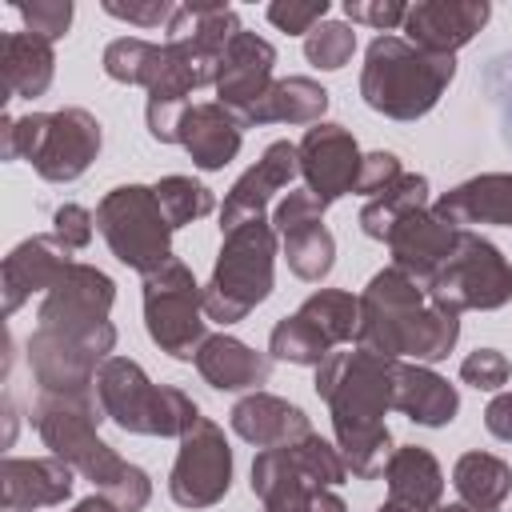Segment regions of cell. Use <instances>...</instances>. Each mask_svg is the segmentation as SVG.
<instances>
[{"instance_id": "6da1fadb", "label": "cell", "mask_w": 512, "mask_h": 512, "mask_svg": "<svg viewBox=\"0 0 512 512\" xmlns=\"http://www.w3.org/2000/svg\"><path fill=\"white\" fill-rule=\"evenodd\" d=\"M392 368L396 360L352 348V352H332L312 380L316 396L332 412L336 448L356 480H376L396 452L392 432L384 424L392 408Z\"/></svg>"}, {"instance_id": "7a4b0ae2", "label": "cell", "mask_w": 512, "mask_h": 512, "mask_svg": "<svg viewBox=\"0 0 512 512\" xmlns=\"http://www.w3.org/2000/svg\"><path fill=\"white\" fill-rule=\"evenodd\" d=\"M460 340V312L436 304L420 280L400 268H380L360 292L356 348L384 360L436 364Z\"/></svg>"}, {"instance_id": "3957f363", "label": "cell", "mask_w": 512, "mask_h": 512, "mask_svg": "<svg viewBox=\"0 0 512 512\" xmlns=\"http://www.w3.org/2000/svg\"><path fill=\"white\" fill-rule=\"evenodd\" d=\"M104 420L100 400H76V396H36L32 424L40 440L52 448V456L68 460L84 480H92L96 492H104L120 512H144L152 500V480L144 468L116 456L112 444L96 436V424Z\"/></svg>"}, {"instance_id": "277c9868", "label": "cell", "mask_w": 512, "mask_h": 512, "mask_svg": "<svg viewBox=\"0 0 512 512\" xmlns=\"http://www.w3.org/2000/svg\"><path fill=\"white\" fill-rule=\"evenodd\" d=\"M456 76V56H432L400 36H376L364 52L360 96L388 120H420Z\"/></svg>"}, {"instance_id": "5b68a950", "label": "cell", "mask_w": 512, "mask_h": 512, "mask_svg": "<svg viewBox=\"0 0 512 512\" xmlns=\"http://www.w3.org/2000/svg\"><path fill=\"white\" fill-rule=\"evenodd\" d=\"M100 120L88 108L28 112L20 120L4 116L0 152L4 160H28L48 184H68L84 176L100 152Z\"/></svg>"}, {"instance_id": "8992f818", "label": "cell", "mask_w": 512, "mask_h": 512, "mask_svg": "<svg viewBox=\"0 0 512 512\" xmlns=\"http://www.w3.org/2000/svg\"><path fill=\"white\" fill-rule=\"evenodd\" d=\"M96 400L104 420L132 436H184L200 424L196 400L176 384H152L128 356H108L96 372Z\"/></svg>"}, {"instance_id": "52a82bcc", "label": "cell", "mask_w": 512, "mask_h": 512, "mask_svg": "<svg viewBox=\"0 0 512 512\" xmlns=\"http://www.w3.org/2000/svg\"><path fill=\"white\" fill-rule=\"evenodd\" d=\"M276 228L272 220H248L224 232L216 268L204 284V316L216 324L244 320L256 304L272 296V264H276Z\"/></svg>"}, {"instance_id": "ba28073f", "label": "cell", "mask_w": 512, "mask_h": 512, "mask_svg": "<svg viewBox=\"0 0 512 512\" xmlns=\"http://www.w3.org/2000/svg\"><path fill=\"white\" fill-rule=\"evenodd\" d=\"M96 228L108 240L112 256L140 276H152L172 260V224L156 192L144 184H120L104 192V200L96 204Z\"/></svg>"}, {"instance_id": "9c48e42d", "label": "cell", "mask_w": 512, "mask_h": 512, "mask_svg": "<svg viewBox=\"0 0 512 512\" xmlns=\"http://www.w3.org/2000/svg\"><path fill=\"white\" fill-rule=\"evenodd\" d=\"M112 300H116L112 276L100 272L96 264L72 260L64 268V276L44 292V304L36 312V328L92 344L104 356H112V348H116V328L108 320Z\"/></svg>"}, {"instance_id": "30bf717a", "label": "cell", "mask_w": 512, "mask_h": 512, "mask_svg": "<svg viewBox=\"0 0 512 512\" xmlns=\"http://www.w3.org/2000/svg\"><path fill=\"white\" fill-rule=\"evenodd\" d=\"M204 324V288L184 260L172 256L164 268L144 276V328L160 352L172 360H196L200 344L208 340Z\"/></svg>"}, {"instance_id": "8fae6325", "label": "cell", "mask_w": 512, "mask_h": 512, "mask_svg": "<svg viewBox=\"0 0 512 512\" xmlns=\"http://www.w3.org/2000/svg\"><path fill=\"white\" fill-rule=\"evenodd\" d=\"M428 296L452 312H492L512 300V264L472 228H460L456 248L428 280Z\"/></svg>"}, {"instance_id": "7c38bea8", "label": "cell", "mask_w": 512, "mask_h": 512, "mask_svg": "<svg viewBox=\"0 0 512 512\" xmlns=\"http://www.w3.org/2000/svg\"><path fill=\"white\" fill-rule=\"evenodd\" d=\"M356 328H360V296L344 288H320L272 328L268 356L320 368L336 344L356 340Z\"/></svg>"}, {"instance_id": "4fadbf2b", "label": "cell", "mask_w": 512, "mask_h": 512, "mask_svg": "<svg viewBox=\"0 0 512 512\" xmlns=\"http://www.w3.org/2000/svg\"><path fill=\"white\" fill-rule=\"evenodd\" d=\"M232 488V448L224 440V428L204 420L180 436L176 464L168 472V496L180 508H212Z\"/></svg>"}, {"instance_id": "5bb4252c", "label": "cell", "mask_w": 512, "mask_h": 512, "mask_svg": "<svg viewBox=\"0 0 512 512\" xmlns=\"http://www.w3.org/2000/svg\"><path fill=\"white\" fill-rule=\"evenodd\" d=\"M240 32V16L228 4H176L168 20V48L192 68V76L204 84H216L224 48Z\"/></svg>"}, {"instance_id": "9a60e30c", "label": "cell", "mask_w": 512, "mask_h": 512, "mask_svg": "<svg viewBox=\"0 0 512 512\" xmlns=\"http://www.w3.org/2000/svg\"><path fill=\"white\" fill-rule=\"evenodd\" d=\"M324 208L328 204H320L304 188V192H288L272 212V228L284 240V260L292 276L308 284H320L336 264V240L324 228Z\"/></svg>"}, {"instance_id": "2e32d148", "label": "cell", "mask_w": 512, "mask_h": 512, "mask_svg": "<svg viewBox=\"0 0 512 512\" xmlns=\"http://www.w3.org/2000/svg\"><path fill=\"white\" fill-rule=\"evenodd\" d=\"M296 148H300V176H304L308 192L320 204H332V200L356 192L364 152L356 148V140L344 124H324L320 120L304 132V140Z\"/></svg>"}, {"instance_id": "e0dca14e", "label": "cell", "mask_w": 512, "mask_h": 512, "mask_svg": "<svg viewBox=\"0 0 512 512\" xmlns=\"http://www.w3.org/2000/svg\"><path fill=\"white\" fill-rule=\"evenodd\" d=\"M296 176H300V148L288 144V140H272L260 152V160L228 188L224 208H220V236L240 228V224H248V220H260L268 200L280 188H288Z\"/></svg>"}, {"instance_id": "ac0fdd59", "label": "cell", "mask_w": 512, "mask_h": 512, "mask_svg": "<svg viewBox=\"0 0 512 512\" xmlns=\"http://www.w3.org/2000/svg\"><path fill=\"white\" fill-rule=\"evenodd\" d=\"M488 16H492L488 0H420L408 8L404 32L412 48L432 56H452L488 24Z\"/></svg>"}, {"instance_id": "d6986e66", "label": "cell", "mask_w": 512, "mask_h": 512, "mask_svg": "<svg viewBox=\"0 0 512 512\" xmlns=\"http://www.w3.org/2000/svg\"><path fill=\"white\" fill-rule=\"evenodd\" d=\"M76 468L60 456H4L0 460V504L4 512L56 508L72 496Z\"/></svg>"}, {"instance_id": "ffe728a7", "label": "cell", "mask_w": 512, "mask_h": 512, "mask_svg": "<svg viewBox=\"0 0 512 512\" xmlns=\"http://www.w3.org/2000/svg\"><path fill=\"white\" fill-rule=\"evenodd\" d=\"M72 264V252L48 232V236H28L20 240L8 256H4V268H0V292H4V312L16 316L32 292H48L64 268Z\"/></svg>"}, {"instance_id": "44dd1931", "label": "cell", "mask_w": 512, "mask_h": 512, "mask_svg": "<svg viewBox=\"0 0 512 512\" xmlns=\"http://www.w3.org/2000/svg\"><path fill=\"white\" fill-rule=\"evenodd\" d=\"M460 228L444 224L432 208H416L404 220H396V228L388 232V252H392V268L408 272L412 280H420L428 288V280L436 276V268L448 260V252L456 248Z\"/></svg>"}, {"instance_id": "7402d4cb", "label": "cell", "mask_w": 512, "mask_h": 512, "mask_svg": "<svg viewBox=\"0 0 512 512\" xmlns=\"http://www.w3.org/2000/svg\"><path fill=\"white\" fill-rule=\"evenodd\" d=\"M272 64H276V48L264 36L240 28L232 36V44L224 48V64H220V76H216L220 104L236 116L244 108H252L272 88Z\"/></svg>"}, {"instance_id": "603a6c76", "label": "cell", "mask_w": 512, "mask_h": 512, "mask_svg": "<svg viewBox=\"0 0 512 512\" xmlns=\"http://www.w3.org/2000/svg\"><path fill=\"white\" fill-rule=\"evenodd\" d=\"M240 140H244V124L220 100L188 104V112L180 116L176 144H184V152L200 172H220L228 160H236Z\"/></svg>"}, {"instance_id": "cb8c5ba5", "label": "cell", "mask_w": 512, "mask_h": 512, "mask_svg": "<svg viewBox=\"0 0 512 512\" xmlns=\"http://www.w3.org/2000/svg\"><path fill=\"white\" fill-rule=\"evenodd\" d=\"M392 408L404 412L412 424L444 428L460 412V392H456V384H448L428 364L396 360V368H392Z\"/></svg>"}, {"instance_id": "d4e9b609", "label": "cell", "mask_w": 512, "mask_h": 512, "mask_svg": "<svg viewBox=\"0 0 512 512\" xmlns=\"http://www.w3.org/2000/svg\"><path fill=\"white\" fill-rule=\"evenodd\" d=\"M320 484L296 460L292 444L260 448L252 460V496H260L264 512H312Z\"/></svg>"}, {"instance_id": "484cf974", "label": "cell", "mask_w": 512, "mask_h": 512, "mask_svg": "<svg viewBox=\"0 0 512 512\" xmlns=\"http://www.w3.org/2000/svg\"><path fill=\"white\" fill-rule=\"evenodd\" d=\"M228 420H232V432L256 448H284L312 432L304 408H296L272 392H248L244 400L232 404Z\"/></svg>"}, {"instance_id": "4316f807", "label": "cell", "mask_w": 512, "mask_h": 512, "mask_svg": "<svg viewBox=\"0 0 512 512\" xmlns=\"http://www.w3.org/2000/svg\"><path fill=\"white\" fill-rule=\"evenodd\" d=\"M432 212L452 224V228H468V224H500L512 228V172H484L472 176L464 184H456L452 192H444Z\"/></svg>"}, {"instance_id": "83f0119b", "label": "cell", "mask_w": 512, "mask_h": 512, "mask_svg": "<svg viewBox=\"0 0 512 512\" xmlns=\"http://www.w3.org/2000/svg\"><path fill=\"white\" fill-rule=\"evenodd\" d=\"M196 372L216 392H244V388L260 392V384H268V376H272V356L248 348L244 340H236L228 332H216V336H208L200 344Z\"/></svg>"}, {"instance_id": "f1b7e54d", "label": "cell", "mask_w": 512, "mask_h": 512, "mask_svg": "<svg viewBox=\"0 0 512 512\" xmlns=\"http://www.w3.org/2000/svg\"><path fill=\"white\" fill-rule=\"evenodd\" d=\"M328 112V88L316 84L312 76H284L272 80V88L244 108L236 120L244 128H260V124H320V116Z\"/></svg>"}, {"instance_id": "f546056e", "label": "cell", "mask_w": 512, "mask_h": 512, "mask_svg": "<svg viewBox=\"0 0 512 512\" xmlns=\"http://www.w3.org/2000/svg\"><path fill=\"white\" fill-rule=\"evenodd\" d=\"M56 72V52L48 40L32 32H4L0 40V76H4V100L24 96L36 100L48 92Z\"/></svg>"}, {"instance_id": "4dcf8cb0", "label": "cell", "mask_w": 512, "mask_h": 512, "mask_svg": "<svg viewBox=\"0 0 512 512\" xmlns=\"http://www.w3.org/2000/svg\"><path fill=\"white\" fill-rule=\"evenodd\" d=\"M384 480H388V500L420 508V512H436L440 508L444 472H440V464H436V456L428 448H420V444L396 448L388 468H384Z\"/></svg>"}, {"instance_id": "1f68e13d", "label": "cell", "mask_w": 512, "mask_h": 512, "mask_svg": "<svg viewBox=\"0 0 512 512\" xmlns=\"http://www.w3.org/2000/svg\"><path fill=\"white\" fill-rule=\"evenodd\" d=\"M452 484L464 504L500 508L512 496V468L492 452H464L452 468Z\"/></svg>"}, {"instance_id": "d6a6232c", "label": "cell", "mask_w": 512, "mask_h": 512, "mask_svg": "<svg viewBox=\"0 0 512 512\" xmlns=\"http://www.w3.org/2000/svg\"><path fill=\"white\" fill-rule=\"evenodd\" d=\"M428 208V176L420 172H404L392 188H384L380 196H372L360 208V228L372 240H388V232L396 228V220H404L408 212Z\"/></svg>"}, {"instance_id": "836d02e7", "label": "cell", "mask_w": 512, "mask_h": 512, "mask_svg": "<svg viewBox=\"0 0 512 512\" xmlns=\"http://www.w3.org/2000/svg\"><path fill=\"white\" fill-rule=\"evenodd\" d=\"M164 64H168V48L152 44V40H140V36H120L104 48V72L116 84H140L144 92L160 80Z\"/></svg>"}, {"instance_id": "e575fe53", "label": "cell", "mask_w": 512, "mask_h": 512, "mask_svg": "<svg viewBox=\"0 0 512 512\" xmlns=\"http://www.w3.org/2000/svg\"><path fill=\"white\" fill-rule=\"evenodd\" d=\"M152 192H156V200H160V208H164L172 228H184V224H192V220H200V216H208L216 208L212 188H204L192 176H164L160 184H152Z\"/></svg>"}, {"instance_id": "d590c367", "label": "cell", "mask_w": 512, "mask_h": 512, "mask_svg": "<svg viewBox=\"0 0 512 512\" xmlns=\"http://www.w3.org/2000/svg\"><path fill=\"white\" fill-rule=\"evenodd\" d=\"M352 52H356V32L344 20H324L304 36V60L324 72L344 68L352 60Z\"/></svg>"}, {"instance_id": "8d00e7d4", "label": "cell", "mask_w": 512, "mask_h": 512, "mask_svg": "<svg viewBox=\"0 0 512 512\" xmlns=\"http://www.w3.org/2000/svg\"><path fill=\"white\" fill-rule=\"evenodd\" d=\"M20 20H24V32L40 36V40H60L72 24V0H32V4H16Z\"/></svg>"}, {"instance_id": "74e56055", "label": "cell", "mask_w": 512, "mask_h": 512, "mask_svg": "<svg viewBox=\"0 0 512 512\" xmlns=\"http://www.w3.org/2000/svg\"><path fill=\"white\" fill-rule=\"evenodd\" d=\"M508 372H512V364H508V356L496 352V348H476V352H468L464 364H460V380L472 384V388H480V392L504 388V384H508Z\"/></svg>"}, {"instance_id": "f35d334b", "label": "cell", "mask_w": 512, "mask_h": 512, "mask_svg": "<svg viewBox=\"0 0 512 512\" xmlns=\"http://www.w3.org/2000/svg\"><path fill=\"white\" fill-rule=\"evenodd\" d=\"M324 16H328V0H276V4H268V20L288 36H300V32L308 36L316 24H324Z\"/></svg>"}, {"instance_id": "ab89813d", "label": "cell", "mask_w": 512, "mask_h": 512, "mask_svg": "<svg viewBox=\"0 0 512 512\" xmlns=\"http://www.w3.org/2000/svg\"><path fill=\"white\" fill-rule=\"evenodd\" d=\"M92 224H96V216H92L88 208H80V204H60L56 216H52V236H56L68 252H80V248L92 244Z\"/></svg>"}, {"instance_id": "60d3db41", "label": "cell", "mask_w": 512, "mask_h": 512, "mask_svg": "<svg viewBox=\"0 0 512 512\" xmlns=\"http://www.w3.org/2000/svg\"><path fill=\"white\" fill-rule=\"evenodd\" d=\"M344 16L352 24H372V28L388 32V28L404 24L408 4H400V0H344Z\"/></svg>"}, {"instance_id": "b9f144b4", "label": "cell", "mask_w": 512, "mask_h": 512, "mask_svg": "<svg viewBox=\"0 0 512 512\" xmlns=\"http://www.w3.org/2000/svg\"><path fill=\"white\" fill-rule=\"evenodd\" d=\"M400 176H404V172H400V160H396L392 152H368V156H364V164H360L356 192L372 200V196H380L384 188H392Z\"/></svg>"}, {"instance_id": "7bdbcfd3", "label": "cell", "mask_w": 512, "mask_h": 512, "mask_svg": "<svg viewBox=\"0 0 512 512\" xmlns=\"http://www.w3.org/2000/svg\"><path fill=\"white\" fill-rule=\"evenodd\" d=\"M108 16H116V20H128V24H140V28H168V20H172V12H176V4H168V0H148V4H120V0H104L100 4Z\"/></svg>"}, {"instance_id": "ee69618b", "label": "cell", "mask_w": 512, "mask_h": 512, "mask_svg": "<svg viewBox=\"0 0 512 512\" xmlns=\"http://www.w3.org/2000/svg\"><path fill=\"white\" fill-rule=\"evenodd\" d=\"M484 428H488L496 440H512V392L492 396V404L484 408Z\"/></svg>"}, {"instance_id": "f6af8a7d", "label": "cell", "mask_w": 512, "mask_h": 512, "mask_svg": "<svg viewBox=\"0 0 512 512\" xmlns=\"http://www.w3.org/2000/svg\"><path fill=\"white\" fill-rule=\"evenodd\" d=\"M312 512H348V504H344L332 488H320L316 500H312Z\"/></svg>"}, {"instance_id": "bcb514c9", "label": "cell", "mask_w": 512, "mask_h": 512, "mask_svg": "<svg viewBox=\"0 0 512 512\" xmlns=\"http://www.w3.org/2000/svg\"><path fill=\"white\" fill-rule=\"evenodd\" d=\"M72 512H120V508H116V504H112L104 492H92V496H84V500H80Z\"/></svg>"}, {"instance_id": "7dc6e473", "label": "cell", "mask_w": 512, "mask_h": 512, "mask_svg": "<svg viewBox=\"0 0 512 512\" xmlns=\"http://www.w3.org/2000/svg\"><path fill=\"white\" fill-rule=\"evenodd\" d=\"M436 512H496V508H476V504H464V500H456V504H440Z\"/></svg>"}, {"instance_id": "c3c4849f", "label": "cell", "mask_w": 512, "mask_h": 512, "mask_svg": "<svg viewBox=\"0 0 512 512\" xmlns=\"http://www.w3.org/2000/svg\"><path fill=\"white\" fill-rule=\"evenodd\" d=\"M504 64H508V88H504L500 96H504V108H508V132H512V56H508Z\"/></svg>"}, {"instance_id": "681fc988", "label": "cell", "mask_w": 512, "mask_h": 512, "mask_svg": "<svg viewBox=\"0 0 512 512\" xmlns=\"http://www.w3.org/2000/svg\"><path fill=\"white\" fill-rule=\"evenodd\" d=\"M376 512H420V508H408V504H396V500H384Z\"/></svg>"}]
</instances>
